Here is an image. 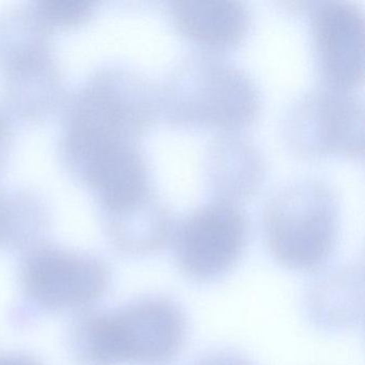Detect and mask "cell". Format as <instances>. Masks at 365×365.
Listing matches in <instances>:
<instances>
[{
    "label": "cell",
    "instance_id": "8992f818",
    "mask_svg": "<svg viewBox=\"0 0 365 365\" xmlns=\"http://www.w3.org/2000/svg\"><path fill=\"white\" fill-rule=\"evenodd\" d=\"M309 38L322 85L354 91L364 82L362 9L344 0L311 3Z\"/></svg>",
    "mask_w": 365,
    "mask_h": 365
},
{
    "label": "cell",
    "instance_id": "277c9868",
    "mask_svg": "<svg viewBox=\"0 0 365 365\" xmlns=\"http://www.w3.org/2000/svg\"><path fill=\"white\" fill-rule=\"evenodd\" d=\"M283 136L301 158L364 155V103L354 91L324 86L297 98L286 113Z\"/></svg>",
    "mask_w": 365,
    "mask_h": 365
},
{
    "label": "cell",
    "instance_id": "5b68a950",
    "mask_svg": "<svg viewBox=\"0 0 365 365\" xmlns=\"http://www.w3.org/2000/svg\"><path fill=\"white\" fill-rule=\"evenodd\" d=\"M250 221L241 205L211 200L173 225L170 241L179 269L200 281L219 279L242 257Z\"/></svg>",
    "mask_w": 365,
    "mask_h": 365
},
{
    "label": "cell",
    "instance_id": "6da1fadb",
    "mask_svg": "<svg viewBox=\"0 0 365 365\" xmlns=\"http://www.w3.org/2000/svg\"><path fill=\"white\" fill-rule=\"evenodd\" d=\"M160 108L173 127L234 133L257 120L262 97L247 72L221 55L200 52L168 74L160 91Z\"/></svg>",
    "mask_w": 365,
    "mask_h": 365
},
{
    "label": "cell",
    "instance_id": "8fae6325",
    "mask_svg": "<svg viewBox=\"0 0 365 365\" xmlns=\"http://www.w3.org/2000/svg\"><path fill=\"white\" fill-rule=\"evenodd\" d=\"M198 365H252L241 356L232 354H217L204 359Z\"/></svg>",
    "mask_w": 365,
    "mask_h": 365
},
{
    "label": "cell",
    "instance_id": "9c48e42d",
    "mask_svg": "<svg viewBox=\"0 0 365 365\" xmlns=\"http://www.w3.org/2000/svg\"><path fill=\"white\" fill-rule=\"evenodd\" d=\"M204 172L213 200L241 205L259 191L266 170L257 147L234 132L219 133L209 143Z\"/></svg>",
    "mask_w": 365,
    "mask_h": 365
},
{
    "label": "cell",
    "instance_id": "30bf717a",
    "mask_svg": "<svg viewBox=\"0 0 365 365\" xmlns=\"http://www.w3.org/2000/svg\"><path fill=\"white\" fill-rule=\"evenodd\" d=\"M46 7L52 16L72 21L84 16L87 4L82 1H50L46 4Z\"/></svg>",
    "mask_w": 365,
    "mask_h": 365
},
{
    "label": "cell",
    "instance_id": "ba28073f",
    "mask_svg": "<svg viewBox=\"0 0 365 365\" xmlns=\"http://www.w3.org/2000/svg\"><path fill=\"white\" fill-rule=\"evenodd\" d=\"M168 14L181 37L215 55L240 46L252 25L251 11L238 0H175Z\"/></svg>",
    "mask_w": 365,
    "mask_h": 365
},
{
    "label": "cell",
    "instance_id": "7c38bea8",
    "mask_svg": "<svg viewBox=\"0 0 365 365\" xmlns=\"http://www.w3.org/2000/svg\"><path fill=\"white\" fill-rule=\"evenodd\" d=\"M0 365H39L33 359L22 356H0Z\"/></svg>",
    "mask_w": 365,
    "mask_h": 365
},
{
    "label": "cell",
    "instance_id": "7a4b0ae2",
    "mask_svg": "<svg viewBox=\"0 0 365 365\" xmlns=\"http://www.w3.org/2000/svg\"><path fill=\"white\" fill-rule=\"evenodd\" d=\"M185 339V315L165 298L145 299L110 315L91 316L74 335L78 356L91 365L163 364L179 354Z\"/></svg>",
    "mask_w": 365,
    "mask_h": 365
},
{
    "label": "cell",
    "instance_id": "3957f363",
    "mask_svg": "<svg viewBox=\"0 0 365 365\" xmlns=\"http://www.w3.org/2000/svg\"><path fill=\"white\" fill-rule=\"evenodd\" d=\"M262 225L277 262L292 270H315L329 259L339 241V198L324 181H292L269 198Z\"/></svg>",
    "mask_w": 365,
    "mask_h": 365
},
{
    "label": "cell",
    "instance_id": "52a82bcc",
    "mask_svg": "<svg viewBox=\"0 0 365 365\" xmlns=\"http://www.w3.org/2000/svg\"><path fill=\"white\" fill-rule=\"evenodd\" d=\"M23 286L38 304L53 309L86 307L108 287V270L91 258L56 250L35 252L24 262Z\"/></svg>",
    "mask_w": 365,
    "mask_h": 365
}]
</instances>
